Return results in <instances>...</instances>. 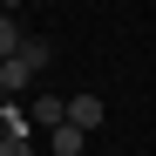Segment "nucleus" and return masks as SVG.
<instances>
[{
    "label": "nucleus",
    "instance_id": "8",
    "mask_svg": "<svg viewBox=\"0 0 156 156\" xmlns=\"http://www.w3.org/2000/svg\"><path fill=\"white\" fill-rule=\"evenodd\" d=\"M20 7H27V0H0V14H20Z\"/></svg>",
    "mask_w": 156,
    "mask_h": 156
},
{
    "label": "nucleus",
    "instance_id": "9",
    "mask_svg": "<svg viewBox=\"0 0 156 156\" xmlns=\"http://www.w3.org/2000/svg\"><path fill=\"white\" fill-rule=\"evenodd\" d=\"M0 143H7V115H0Z\"/></svg>",
    "mask_w": 156,
    "mask_h": 156
},
{
    "label": "nucleus",
    "instance_id": "4",
    "mask_svg": "<svg viewBox=\"0 0 156 156\" xmlns=\"http://www.w3.org/2000/svg\"><path fill=\"white\" fill-rule=\"evenodd\" d=\"M27 122H41V129H61V122H68V102H61V95H34V115H27Z\"/></svg>",
    "mask_w": 156,
    "mask_h": 156
},
{
    "label": "nucleus",
    "instance_id": "3",
    "mask_svg": "<svg viewBox=\"0 0 156 156\" xmlns=\"http://www.w3.org/2000/svg\"><path fill=\"white\" fill-rule=\"evenodd\" d=\"M48 149H55V156H82V149H88V129H75V122L48 129Z\"/></svg>",
    "mask_w": 156,
    "mask_h": 156
},
{
    "label": "nucleus",
    "instance_id": "7",
    "mask_svg": "<svg viewBox=\"0 0 156 156\" xmlns=\"http://www.w3.org/2000/svg\"><path fill=\"white\" fill-rule=\"evenodd\" d=\"M0 156H34V129H20V136L0 143Z\"/></svg>",
    "mask_w": 156,
    "mask_h": 156
},
{
    "label": "nucleus",
    "instance_id": "6",
    "mask_svg": "<svg viewBox=\"0 0 156 156\" xmlns=\"http://www.w3.org/2000/svg\"><path fill=\"white\" fill-rule=\"evenodd\" d=\"M48 55H55V48H48V41H41V34H27V41H20V61H27V68H34V75H41V68H48Z\"/></svg>",
    "mask_w": 156,
    "mask_h": 156
},
{
    "label": "nucleus",
    "instance_id": "5",
    "mask_svg": "<svg viewBox=\"0 0 156 156\" xmlns=\"http://www.w3.org/2000/svg\"><path fill=\"white\" fill-rule=\"evenodd\" d=\"M20 41H27V34L14 27V14H0V61H14V55H20Z\"/></svg>",
    "mask_w": 156,
    "mask_h": 156
},
{
    "label": "nucleus",
    "instance_id": "2",
    "mask_svg": "<svg viewBox=\"0 0 156 156\" xmlns=\"http://www.w3.org/2000/svg\"><path fill=\"white\" fill-rule=\"evenodd\" d=\"M102 115H109V109H102V95H75V102H68V122H75V129H88V136L102 129Z\"/></svg>",
    "mask_w": 156,
    "mask_h": 156
},
{
    "label": "nucleus",
    "instance_id": "1",
    "mask_svg": "<svg viewBox=\"0 0 156 156\" xmlns=\"http://www.w3.org/2000/svg\"><path fill=\"white\" fill-rule=\"evenodd\" d=\"M27 82H34V68L20 61V55H14V61H0V102H14V95H27Z\"/></svg>",
    "mask_w": 156,
    "mask_h": 156
}]
</instances>
